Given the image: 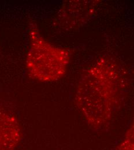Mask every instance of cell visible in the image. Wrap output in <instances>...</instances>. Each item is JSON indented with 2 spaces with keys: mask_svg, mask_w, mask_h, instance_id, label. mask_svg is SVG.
<instances>
[{
  "mask_svg": "<svg viewBox=\"0 0 134 150\" xmlns=\"http://www.w3.org/2000/svg\"><path fill=\"white\" fill-rule=\"evenodd\" d=\"M119 147L120 150H134V118L123 142L119 145Z\"/></svg>",
  "mask_w": 134,
  "mask_h": 150,
  "instance_id": "3957f363",
  "label": "cell"
},
{
  "mask_svg": "<svg viewBox=\"0 0 134 150\" xmlns=\"http://www.w3.org/2000/svg\"><path fill=\"white\" fill-rule=\"evenodd\" d=\"M38 47V77L46 81L61 77L69 63V53L64 49L39 41Z\"/></svg>",
  "mask_w": 134,
  "mask_h": 150,
  "instance_id": "7a4b0ae2",
  "label": "cell"
},
{
  "mask_svg": "<svg viewBox=\"0 0 134 150\" xmlns=\"http://www.w3.org/2000/svg\"><path fill=\"white\" fill-rule=\"evenodd\" d=\"M125 76L121 66L109 57L99 58L83 73L77 100L92 127L101 128L111 120L124 95Z\"/></svg>",
  "mask_w": 134,
  "mask_h": 150,
  "instance_id": "6da1fadb",
  "label": "cell"
}]
</instances>
